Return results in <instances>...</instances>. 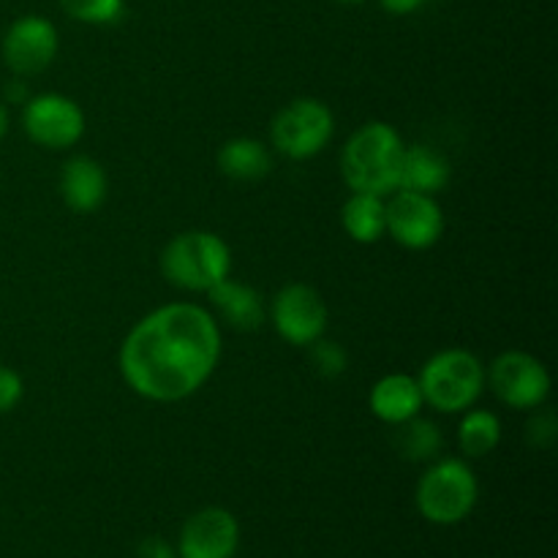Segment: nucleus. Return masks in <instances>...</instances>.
Listing matches in <instances>:
<instances>
[{
    "label": "nucleus",
    "mask_w": 558,
    "mask_h": 558,
    "mask_svg": "<svg viewBox=\"0 0 558 558\" xmlns=\"http://www.w3.org/2000/svg\"><path fill=\"white\" fill-rule=\"evenodd\" d=\"M221 360L216 316L194 303H172L136 322L120 349V374L136 396L178 403L194 396Z\"/></svg>",
    "instance_id": "1"
},
{
    "label": "nucleus",
    "mask_w": 558,
    "mask_h": 558,
    "mask_svg": "<svg viewBox=\"0 0 558 558\" xmlns=\"http://www.w3.org/2000/svg\"><path fill=\"white\" fill-rule=\"evenodd\" d=\"M401 134L390 123H365L347 140L341 153V174L352 194L390 196L401 183Z\"/></svg>",
    "instance_id": "2"
},
{
    "label": "nucleus",
    "mask_w": 558,
    "mask_h": 558,
    "mask_svg": "<svg viewBox=\"0 0 558 558\" xmlns=\"http://www.w3.org/2000/svg\"><path fill=\"white\" fill-rule=\"evenodd\" d=\"M161 272L185 292H210L232 272V251L227 240L205 229L180 232L161 251Z\"/></svg>",
    "instance_id": "3"
},
{
    "label": "nucleus",
    "mask_w": 558,
    "mask_h": 558,
    "mask_svg": "<svg viewBox=\"0 0 558 558\" xmlns=\"http://www.w3.org/2000/svg\"><path fill=\"white\" fill-rule=\"evenodd\" d=\"M423 401L441 414H463L485 390V365L466 349L436 352L417 376Z\"/></svg>",
    "instance_id": "4"
},
{
    "label": "nucleus",
    "mask_w": 558,
    "mask_h": 558,
    "mask_svg": "<svg viewBox=\"0 0 558 558\" xmlns=\"http://www.w3.org/2000/svg\"><path fill=\"white\" fill-rule=\"evenodd\" d=\"M477 496L480 485L469 463L458 461V458H445L420 477L414 501L425 521L452 526L472 515V510L477 507Z\"/></svg>",
    "instance_id": "5"
},
{
    "label": "nucleus",
    "mask_w": 558,
    "mask_h": 558,
    "mask_svg": "<svg viewBox=\"0 0 558 558\" xmlns=\"http://www.w3.org/2000/svg\"><path fill=\"white\" fill-rule=\"evenodd\" d=\"M336 131L330 107L319 98H294L272 118L270 140L281 156L305 161L325 150Z\"/></svg>",
    "instance_id": "6"
},
{
    "label": "nucleus",
    "mask_w": 558,
    "mask_h": 558,
    "mask_svg": "<svg viewBox=\"0 0 558 558\" xmlns=\"http://www.w3.org/2000/svg\"><path fill=\"white\" fill-rule=\"evenodd\" d=\"M485 385L505 407L532 412L548 403L550 374L534 354L505 352L485 371Z\"/></svg>",
    "instance_id": "7"
},
{
    "label": "nucleus",
    "mask_w": 558,
    "mask_h": 558,
    "mask_svg": "<svg viewBox=\"0 0 558 558\" xmlns=\"http://www.w3.org/2000/svg\"><path fill=\"white\" fill-rule=\"evenodd\" d=\"M22 129L27 140L44 150H69L85 134V112L80 104L60 93H41L25 101Z\"/></svg>",
    "instance_id": "8"
},
{
    "label": "nucleus",
    "mask_w": 558,
    "mask_h": 558,
    "mask_svg": "<svg viewBox=\"0 0 558 558\" xmlns=\"http://www.w3.org/2000/svg\"><path fill=\"white\" fill-rule=\"evenodd\" d=\"M385 207V232L409 251H425L445 234V213L439 202L417 191H392Z\"/></svg>",
    "instance_id": "9"
},
{
    "label": "nucleus",
    "mask_w": 558,
    "mask_h": 558,
    "mask_svg": "<svg viewBox=\"0 0 558 558\" xmlns=\"http://www.w3.org/2000/svg\"><path fill=\"white\" fill-rule=\"evenodd\" d=\"M278 336L292 347H311L327 330V305L308 283H287L270 305Z\"/></svg>",
    "instance_id": "10"
},
{
    "label": "nucleus",
    "mask_w": 558,
    "mask_h": 558,
    "mask_svg": "<svg viewBox=\"0 0 558 558\" xmlns=\"http://www.w3.org/2000/svg\"><path fill=\"white\" fill-rule=\"evenodd\" d=\"M60 47L58 27L47 16L27 14L20 16L14 25L5 31L3 38V60L14 74L33 76L49 69Z\"/></svg>",
    "instance_id": "11"
},
{
    "label": "nucleus",
    "mask_w": 558,
    "mask_h": 558,
    "mask_svg": "<svg viewBox=\"0 0 558 558\" xmlns=\"http://www.w3.org/2000/svg\"><path fill=\"white\" fill-rule=\"evenodd\" d=\"M238 545V518L223 507H207L185 521L180 532L178 558H234Z\"/></svg>",
    "instance_id": "12"
},
{
    "label": "nucleus",
    "mask_w": 558,
    "mask_h": 558,
    "mask_svg": "<svg viewBox=\"0 0 558 558\" xmlns=\"http://www.w3.org/2000/svg\"><path fill=\"white\" fill-rule=\"evenodd\" d=\"M368 407L376 420L387 425H401L407 420L417 417L423 412V390L417 385V376L387 374L371 387Z\"/></svg>",
    "instance_id": "13"
},
{
    "label": "nucleus",
    "mask_w": 558,
    "mask_h": 558,
    "mask_svg": "<svg viewBox=\"0 0 558 558\" xmlns=\"http://www.w3.org/2000/svg\"><path fill=\"white\" fill-rule=\"evenodd\" d=\"M109 191L107 172L101 163L90 156H74L65 161L63 172H60V194L63 202L74 213H96L104 205Z\"/></svg>",
    "instance_id": "14"
},
{
    "label": "nucleus",
    "mask_w": 558,
    "mask_h": 558,
    "mask_svg": "<svg viewBox=\"0 0 558 558\" xmlns=\"http://www.w3.org/2000/svg\"><path fill=\"white\" fill-rule=\"evenodd\" d=\"M207 294H210V305L218 314V319L227 322L232 330L254 332L265 325L267 305L265 298H262L256 289L223 278V281L216 283Z\"/></svg>",
    "instance_id": "15"
},
{
    "label": "nucleus",
    "mask_w": 558,
    "mask_h": 558,
    "mask_svg": "<svg viewBox=\"0 0 558 558\" xmlns=\"http://www.w3.org/2000/svg\"><path fill=\"white\" fill-rule=\"evenodd\" d=\"M218 169H221L223 178L238 180V183H256V180L270 174L272 156L259 140L234 136V140L223 142L221 150H218Z\"/></svg>",
    "instance_id": "16"
},
{
    "label": "nucleus",
    "mask_w": 558,
    "mask_h": 558,
    "mask_svg": "<svg viewBox=\"0 0 558 558\" xmlns=\"http://www.w3.org/2000/svg\"><path fill=\"white\" fill-rule=\"evenodd\" d=\"M450 183V163L445 156L425 145H412L403 150L401 183L398 189L417 191V194H439Z\"/></svg>",
    "instance_id": "17"
},
{
    "label": "nucleus",
    "mask_w": 558,
    "mask_h": 558,
    "mask_svg": "<svg viewBox=\"0 0 558 558\" xmlns=\"http://www.w3.org/2000/svg\"><path fill=\"white\" fill-rule=\"evenodd\" d=\"M385 196L376 194H352L343 205L341 221L354 243H379L385 238Z\"/></svg>",
    "instance_id": "18"
},
{
    "label": "nucleus",
    "mask_w": 558,
    "mask_h": 558,
    "mask_svg": "<svg viewBox=\"0 0 558 558\" xmlns=\"http://www.w3.org/2000/svg\"><path fill=\"white\" fill-rule=\"evenodd\" d=\"M501 420L488 409H466L458 425V447L466 458H485L499 447Z\"/></svg>",
    "instance_id": "19"
},
{
    "label": "nucleus",
    "mask_w": 558,
    "mask_h": 558,
    "mask_svg": "<svg viewBox=\"0 0 558 558\" xmlns=\"http://www.w3.org/2000/svg\"><path fill=\"white\" fill-rule=\"evenodd\" d=\"M396 447L403 458L414 463H430L441 456L445 447V436H441L439 425L430 420L417 417L407 420V423L396 425Z\"/></svg>",
    "instance_id": "20"
},
{
    "label": "nucleus",
    "mask_w": 558,
    "mask_h": 558,
    "mask_svg": "<svg viewBox=\"0 0 558 558\" xmlns=\"http://www.w3.org/2000/svg\"><path fill=\"white\" fill-rule=\"evenodd\" d=\"M65 14L85 25H112L123 14V0H60Z\"/></svg>",
    "instance_id": "21"
},
{
    "label": "nucleus",
    "mask_w": 558,
    "mask_h": 558,
    "mask_svg": "<svg viewBox=\"0 0 558 558\" xmlns=\"http://www.w3.org/2000/svg\"><path fill=\"white\" fill-rule=\"evenodd\" d=\"M308 357L316 374L325 376V379H336V376H341L349 365L347 352H343L336 341H327L325 336H322L319 341L311 343Z\"/></svg>",
    "instance_id": "22"
},
{
    "label": "nucleus",
    "mask_w": 558,
    "mask_h": 558,
    "mask_svg": "<svg viewBox=\"0 0 558 558\" xmlns=\"http://www.w3.org/2000/svg\"><path fill=\"white\" fill-rule=\"evenodd\" d=\"M558 436V420L556 412L550 407H537L532 409V420L526 425V439L529 445L537 447V450H548V447L556 445Z\"/></svg>",
    "instance_id": "23"
},
{
    "label": "nucleus",
    "mask_w": 558,
    "mask_h": 558,
    "mask_svg": "<svg viewBox=\"0 0 558 558\" xmlns=\"http://www.w3.org/2000/svg\"><path fill=\"white\" fill-rule=\"evenodd\" d=\"M22 396H25V385L22 376L9 365H0V414H9L20 407Z\"/></svg>",
    "instance_id": "24"
},
{
    "label": "nucleus",
    "mask_w": 558,
    "mask_h": 558,
    "mask_svg": "<svg viewBox=\"0 0 558 558\" xmlns=\"http://www.w3.org/2000/svg\"><path fill=\"white\" fill-rule=\"evenodd\" d=\"M140 558H178V550L169 543H163L161 537H147L140 545Z\"/></svg>",
    "instance_id": "25"
},
{
    "label": "nucleus",
    "mask_w": 558,
    "mask_h": 558,
    "mask_svg": "<svg viewBox=\"0 0 558 558\" xmlns=\"http://www.w3.org/2000/svg\"><path fill=\"white\" fill-rule=\"evenodd\" d=\"M381 9L390 11V14H412L417 11L425 0H379Z\"/></svg>",
    "instance_id": "26"
},
{
    "label": "nucleus",
    "mask_w": 558,
    "mask_h": 558,
    "mask_svg": "<svg viewBox=\"0 0 558 558\" xmlns=\"http://www.w3.org/2000/svg\"><path fill=\"white\" fill-rule=\"evenodd\" d=\"M5 101H9V104H25L27 101L25 82H14V85L5 87Z\"/></svg>",
    "instance_id": "27"
},
{
    "label": "nucleus",
    "mask_w": 558,
    "mask_h": 558,
    "mask_svg": "<svg viewBox=\"0 0 558 558\" xmlns=\"http://www.w3.org/2000/svg\"><path fill=\"white\" fill-rule=\"evenodd\" d=\"M5 131H9V109H5V104L0 101V140L5 136Z\"/></svg>",
    "instance_id": "28"
},
{
    "label": "nucleus",
    "mask_w": 558,
    "mask_h": 558,
    "mask_svg": "<svg viewBox=\"0 0 558 558\" xmlns=\"http://www.w3.org/2000/svg\"><path fill=\"white\" fill-rule=\"evenodd\" d=\"M338 3H349V5H354V3H365V0H338Z\"/></svg>",
    "instance_id": "29"
}]
</instances>
